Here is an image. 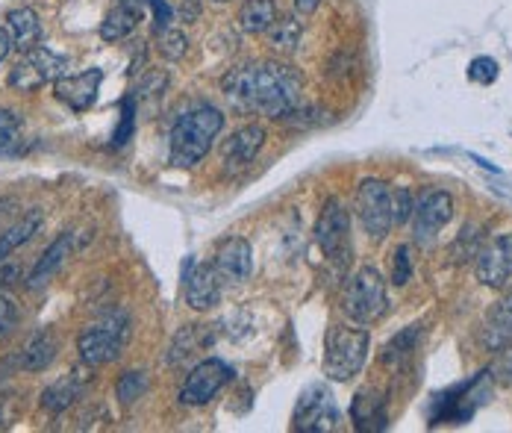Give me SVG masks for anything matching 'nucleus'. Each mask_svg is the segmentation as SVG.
Instances as JSON below:
<instances>
[{
	"label": "nucleus",
	"instance_id": "obj_1",
	"mask_svg": "<svg viewBox=\"0 0 512 433\" xmlns=\"http://www.w3.org/2000/svg\"><path fill=\"white\" fill-rule=\"evenodd\" d=\"M224 95L242 109H259L271 118H289L301 107V74L289 65H242L224 74Z\"/></svg>",
	"mask_w": 512,
	"mask_h": 433
},
{
	"label": "nucleus",
	"instance_id": "obj_2",
	"mask_svg": "<svg viewBox=\"0 0 512 433\" xmlns=\"http://www.w3.org/2000/svg\"><path fill=\"white\" fill-rule=\"evenodd\" d=\"M221 130H224L221 109L195 107L183 112L171 127V165L192 168L195 163H201Z\"/></svg>",
	"mask_w": 512,
	"mask_h": 433
},
{
	"label": "nucleus",
	"instance_id": "obj_3",
	"mask_svg": "<svg viewBox=\"0 0 512 433\" xmlns=\"http://www.w3.org/2000/svg\"><path fill=\"white\" fill-rule=\"evenodd\" d=\"M368 348H371L368 330L333 325L327 330V342H324V375L336 383L357 378L368 360Z\"/></svg>",
	"mask_w": 512,
	"mask_h": 433
},
{
	"label": "nucleus",
	"instance_id": "obj_4",
	"mask_svg": "<svg viewBox=\"0 0 512 433\" xmlns=\"http://www.w3.org/2000/svg\"><path fill=\"white\" fill-rule=\"evenodd\" d=\"M127 339H130V316L121 310L106 313L101 322L89 325L80 333V339H77L80 360L92 369L109 363V360H118Z\"/></svg>",
	"mask_w": 512,
	"mask_h": 433
},
{
	"label": "nucleus",
	"instance_id": "obj_5",
	"mask_svg": "<svg viewBox=\"0 0 512 433\" xmlns=\"http://www.w3.org/2000/svg\"><path fill=\"white\" fill-rule=\"evenodd\" d=\"M386 310H389V295H386V283H383L380 271L374 266H362L348 283L345 313L357 325H374L386 316Z\"/></svg>",
	"mask_w": 512,
	"mask_h": 433
},
{
	"label": "nucleus",
	"instance_id": "obj_6",
	"mask_svg": "<svg viewBox=\"0 0 512 433\" xmlns=\"http://www.w3.org/2000/svg\"><path fill=\"white\" fill-rule=\"evenodd\" d=\"M68 68L71 65L65 56L53 54L51 48L39 45L15 62V68L9 71V86L18 92H39L45 83H56L59 77H65Z\"/></svg>",
	"mask_w": 512,
	"mask_h": 433
},
{
	"label": "nucleus",
	"instance_id": "obj_7",
	"mask_svg": "<svg viewBox=\"0 0 512 433\" xmlns=\"http://www.w3.org/2000/svg\"><path fill=\"white\" fill-rule=\"evenodd\" d=\"M315 242L318 248L324 251L327 260H333L336 266H345L354 254V245H351V218L348 210L339 204V201H327L318 224H315Z\"/></svg>",
	"mask_w": 512,
	"mask_h": 433
},
{
	"label": "nucleus",
	"instance_id": "obj_8",
	"mask_svg": "<svg viewBox=\"0 0 512 433\" xmlns=\"http://www.w3.org/2000/svg\"><path fill=\"white\" fill-rule=\"evenodd\" d=\"M357 216L371 239L392 230V189L383 180H362L357 189Z\"/></svg>",
	"mask_w": 512,
	"mask_h": 433
},
{
	"label": "nucleus",
	"instance_id": "obj_9",
	"mask_svg": "<svg viewBox=\"0 0 512 433\" xmlns=\"http://www.w3.org/2000/svg\"><path fill=\"white\" fill-rule=\"evenodd\" d=\"M230 380H233V366H227L218 357H209V360L198 363L189 372V378H186L183 389H180V404H186V407H204Z\"/></svg>",
	"mask_w": 512,
	"mask_h": 433
},
{
	"label": "nucleus",
	"instance_id": "obj_10",
	"mask_svg": "<svg viewBox=\"0 0 512 433\" xmlns=\"http://www.w3.org/2000/svg\"><path fill=\"white\" fill-rule=\"evenodd\" d=\"M295 428L309 433H324L339 428V410L333 395L324 386H309L295 410Z\"/></svg>",
	"mask_w": 512,
	"mask_h": 433
},
{
	"label": "nucleus",
	"instance_id": "obj_11",
	"mask_svg": "<svg viewBox=\"0 0 512 433\" xmlns=\"http://www.w3.org/2000/svg\"><path fill=\"white\" fill-rule=\"evenodd\" d=\"M454 216V198L442 189H430L421 195V201H415L412 210V230L418 242H430L448 221Z\"/></svg>",
	"mask_w": 512,
	"mask_h": 433
},
{
	"label": "nucleus",
	"instance_id": "obj_12",
	"mask_svg": "<svg viewBox=\"0 0 512 433\" xmlns=\"http://www.w3.org/2000/svg\"><path fill=\"white\" fill-rule=\"evenodd\" d=\"M477 280L489 289H501L512 280V233L495 236L477 254Z\"/></svg>",
	"mask_w": 512,
	"mask_h": 433
},
{
	"label": "nucleus",
	"instance_id": "obj_13",
	"mask_svg": "<svg viewBox=\"0 0 512 433\" xmlns=\"http://www.w3.org/2000/svg\"><path fill=\"white\" fill-rule=\"evenodd\" d=\"M103 71L101 68H89L83 74H65L53 83L56 89V98L74 112H86L92 109V104L98 101V92H101Z\"/></svg>",
	"mask_w": 512,
	"mask_h": 433
},
{
	"label": "nucleus",
	"instance_id": "obj_14",
	"mask_svg": "<svg viewBox=\"0 0 512 433\" xmlns=\"http://www.w3.org/2000/svg\"><path fill=\"white\" fill-rule=\"evenodd\" d=\"M215 269L224 280L230 283H242L251 277V269H254V251H251V242L242 239V236H233L227 239L218 254H215Z\"/></svg>",
	"mask_w": 512,
	"mask_h": 433
},
{
	"label": "nucleus",
	"instance_id": "obj_15",
	"mask_svg": "<svg viewBox=\"0 0 512 433\" xmlns=\"http://www.w3.org/2000/svg\"><path fill=\"white\" fill-rule=\"evenodd\" d=\"M221 298V274L215 266H189L186 271V304L192 310H212Z\"/></svg>",
	"mask_w": 512,
	"mask_h": 433
},
{
	"label": "nucleus",
	"instance_id": "obj_16",
	"mask_svg": "<svg viewBox=\"0 0 512 433\" xmlns=\"http://www.w3.org/2000/svg\"><path fill=\"white\" fill-rule=\"evenodd\" d=\"M265 145V127L262 124H245L242 130H236L230 136V142L224 145V165L227 171H242L254 163L256 154Z\"/></svg>",
	"mask_w": 512,
	"mask_h": 433
},
{
	"label": "nucleus",
	"instance_id": "obj_17",
	"mask_svg": "<svg viewBox=\"0 0 512 433\" xmlns=\"http://www.w3.org/2000/svg\"><path fill=\"white\" fill-rule=\"evenodd\" d=\"M6 33L12 39V48H18L21 54L33 51L42 45V21L36 15V9L30 6H18L6 12Z\"/></svg>",
	"mask_w": 512,
	"mask_h": 433
},
{
	"label": "nucleus",
	"instance_id": "obj_18",
	"mask_svg": "<svg viewBox=\"0 0 512 433\" xmlns=\"http://www.w3.org/2000/svg\"><path fill=\"white\" fill-rule=\"evenodd\" d=\"M56 351H59V339L53 336V330H39L24 345V351L18 357V366L24 372H45L56 360Z\"/></svg>",
	"mask_w": 512,
	"mask_h": 433
},
{
	"label": "nucleus",
	"instance_id": "obj_19",
	"mask_svg": "<svg viewBox=\"0 0 512 433\" xmlns=\"http://www.w3.org/2000/svg\"><path fill=\"white\" fill-rule=\"evenodd\" d=\"M71 242H74V236L65 230L62 236H56L51 242V248L42 254V260L33 266L30 271V277H27V286L30 289H42V286H48V280H51L53 274L59 271V266L65 263V257L71 254Z\"/></svg>",
	"mask_w": 512,
	"mask_h": 433
},
{
	"label": "nucleus",
	"instance_id": "obj_20",
	"mask_svg": "<svg viewBox=\"0 0 512 433\" xmlns=\"http://www.w3.org/2000/svg\"><path fill=\"white\" fill-rule=\"evenodd\" d=\"M142 12L145 9L142 6H133V3H118L115 9H109L101 24L103 42H121V39H127L139 27Z\"/></svg>",
	"mask_w": 512,
	"mask_h": 433
},
{
	"label": "nucleus",
	"instance_id": "obj_21",
	"mask_svg": "<svg viewBox=\"0 0 512 433\" xmlns=\"http://www.w3.org/2000/svg\"><path fill=\"white\" fill-rule=\"evenodd\" d=\"M45 224V218L39 210H33V213H27V216L21 218V221H15L9 230H3L0 233V266L6 263V257L9 254H15L21 245H27L36 233H39V227Z\"/></svg>",
	"mask_w": 512,
	"mask_h": 433
},
{
	"label": "nucleus",
	"instance_id": "obj_22",
	"mask_svg": "<svg viewBox=\"0 0 512 433\" xmlns=\"http://www.w3.org/2000/svg\"><path fill=\"white\" fill-rule=\"evenodd\" d=\"M277 21V3L274 0H248L239 9V27L248 36H262L274 27Z\"/></svg>",
	"mask_w": 512,
	"mask_h": 433
},
{
	"label": "nucleus",
	"instance_id": "obj_23",
	"mask_svg": "<svg viewBox=\"0 0 512 433\" xmlns=\"http://www.w3.org/2000/svg\"><path fill=\"white\" fill-rule=\"evenodd\" d=\"M512 342V295L507 301H501L492 313H489V322L483 330V345L489 351H501L504 345Z\"/></svg>",
	"mask_w": 512,
	"mask_h": 433
},
{
	"label": "nucleus",
	"instance_id": "obj_24",
	"mask_svg": "<svg viewBox=\"0 0 512 433\" xmlns=\"http://www.w3.org/2000/svg\"><path fill=\"white\" fill-rule=\"evenodd\" d=\"M80 392H83V378H77V375L59 378L42 392V407L48 413H62V410H68L80 398Z\"/></svg>",
	"mask_w": 512,
	"mask_h": 433
},
{
	"label": "nucleus",
	"instance_id": "obj_25",
	"mask_svg": "<svg viewBox=\"0 0 512 433\" xmlns=\"http://www.w3.org/2000/svg\"><path fill=\"white\" fill-rule=\"evenodd\" d=\"M301 33H304V24L292 15H283L274 21V27L268 30V39L277 51H295L298 42H301Z\"/></svg>",
	"mask_w": 512,
	"mask_h": 433
},
{
	"label": "nucleus",
	"instance_id": "obj_26",
	"mask_svg": "<svg viewBox=\"0 0 512 433\" xmlns=\"http://www.w3.org/2000/svg\"><path fill=\"white\" fill-rule=\"evenodd\" d=\"M418 336H421V325H410L407 330H401L386 348H383V363L386 366H401L418 345Z\"/></svg>",
	"mask_w": 512,
	"mask_h": 433
},
{
	"label": "nucleus",
	"instance_id": "obj_27",
	"mask_svg": "<svg viewBox=\"0 0 512 433\" xmlns=\"http://www.w3.org/2000/svg\"><path fill=\"white\" fill-rule=\"evenodd\" d=\"M24 133V118L15 109L0 107V154H9L18 148Z\"/></svg>",
	"mask_w": 512,
	"mask_h": 433
},
{
	"label": "nucleus",
	"instance_id": "obj_28",
	"mask_svg": "<svg viewBox=\"0 0 512 433\" xmlns=\"http://www.w3.org/2000/svg\"><path fill=\"white\" fill-rule=\"evenodd\" d=\"M206 339L201 336V325H186L180 333H177V339H174V345H171V354H168V363L174 366V363H180V360H186V357H192L201 345H204Z\"/></svg>",
	"mask_w": 512,
	"mask_h": 433
},
{
	"label": "nucleus",
	"instance_id": "obj_29",
	"mask_svg": "<svg viewBox=\"0 0 512 433\" xmlns=\"http://www.w3.org/2000/svg\"><path fill=\"white\" fill-rule=\"evenodd\" d=\"M148 375L145 372H124L121 380H118V386H115V392H118V401L121 404H136L145 392H148Z\"/></svg>",
	"mask_w": 512,
	"mask_h": 433
},
{
	"label": "nucleus",
	"instance_id": "obj_30",
	"mask_svg": "<svg viewBox=\"0 0 512 433\" xmlns=\"http://www.w3.org/2000/svg\"><path fill=\"white\" fill-rule=\"evenodd\" d=\"M186 51H189V39H186L183 30H174V27L159 30V54L165 56V59L177 62V59L186 56Z\"/></svg>",
	"mask_w": 512,
	"mask_h": 433
},
{
	"label": "nucleus",
	"instance_id": "obj_31",
	"mask_svg": "<svg viewBox=\"0 0 512 433\" xmlns=\"http://www.w3.org/2000/svg\"><path fill=\"white\" fill-rule=\"evenodd\" d=\"M477 254H480V230H477V224H465L457 242H454V260L465 263Z\"/></svg>",
	"mask_w": 512,
	"mask_h": 433
},
{
	"label": "nucleus",
	"instance_id": "obj_32",
	"mask_svg": "<svg viewBox=\"0 0 512 433\" xmlns=\"http://www.w3.org/2000/svg\"><path fill=\"white\" fill-rule=\"evenodd\" d=\"M468 80L480 83V86H489L498 80V62L492 56H477L471 65H468Z\"/></svg>",
	"mask_w": 512,
	"mask_h": 433
},
{
	"label": "nucleus",
	"instance_id": "obj_33",
	"mask_svg": "<svg viewBox=\"0 0 512 433\" xmlns=\"http://www.w3.org/2000/svg\"><path fill=\"white\" fill-rule=\"evenodd\" d=\"M415 210V201H412L410 189H398L392 192V224H407Z\"/></svg>",
	"mask_w": 512,
	"mask_h": 433
},
{
	"label": "nucleus",
	"instance_id": "obj_34",
	"mask_svg": "<svg viewBox=\"0 0 512 433\" xmlns=\"http://www.w3.org/2000/svg\"><path fill=\"white\" fill-rule=\"evenodd\" d=\"M412 277V257H410V245H401L395 251V263H392V283L395 286H404L410 283Z\"/></svg>",
	"mask_w": 512,
	"mask_h": 433
},
{
	"label": "nucleus",
	"instance_id": "obj_35",
	"mask_svg": "<svg viewBox=\"0 0 512 433\" xmlns=\"http://www.w3.org/2000/svg\"><path fill=\"white\" fill-rule=\"evenodd\" d=\"M15 325H18V307L6 292H0V339H6Z\"/></svg>",
	"mask_w": 512,
	"mask_h": 433
},
{
	"label": "nucleus",
	"instance_id": "obj_36",
	"mask_svg": "<svg viewBox=\"0 0 512 433\" xmlns=\"http://www.w3.org/2000/svg\"><path fill=\"white\" fill-rule=\"evenodd\" d=\"M121 3H133V6H151L156 15V30H165L168 21H171V9L165 6V0H121Z\"/></svg>",
	"mask_w": 512,
	"mask_h": 433
},
{
	"label": "nucleus",
	"instance_id": "obj_37",
	"mask_svg": "<svg viewBox=\"0 0 512 433\" xmlns=\"http://www.w3.org/2000/svg\"><path fill=\"white\" fill-rule=\"evenodd\" d=\"M495 378L501 380L504 386H512V342L501 348V357L495 363Z\"/></svg>",
	"mask_w": 512,
	"mask_h": 433
},
{
	"label": "nucleus",
	"instance_id": "obj_38",
	"mask_svg": "<svg viewBox=\"0 0 512 433\" xmlns=\"http://www.w3.org/2000/svg\"><path fill=\"white\" fill-rule=\"evenodd\" d=\"M292 3H295L298 15H304V18H309V15L321 6V0H292Z\"/></svg>",
	"mask_w": 512,
	"mask_h": 433
},
{
	"label": "nucleus",
	"instance_id": "obj_39",
	"mask_svg": "<svg viewBox=\"0 0 512 433\" xmlns=\"http://www.w3.org/2000/svg\"><path fill=\"white\" fill-rule=\"evenodd\" d=\"M12 277H18V269H15V266L0 269V292H6V289L12 286Z\"/></svg>",
	"mask_w": 512,
	"mask_h": 433
},
{
	"label": "nucleus",
	"instance_id": "obj_40",
	"mask_svg": "<svg viewBox=\"0 0 512 433\" xmlns=\"http://www.w3.org/2000/svg\"><path fill=\"white\" fill-rule=\"evenodd\" d=\"M12 51V39H9V33H6V27H0V62L9 56Z\"/></svg>",
	"mask_w": 512,
	"mask_h": 433
},
{
	"label": "nucleus",
	"instance_id": "obj_41",
	"mask_svg": "<svg viewBox=\"0 0 512 433\" xmlns=\"http://www.w3.org/2000/svg\"><path fill=\"white\" fill-rule=\"evenodd\" d=\"M215 3H227V0H215Z\"/></svg>",
	"mask_w": 512,
	"mask_h": 433
}]
</instances>
